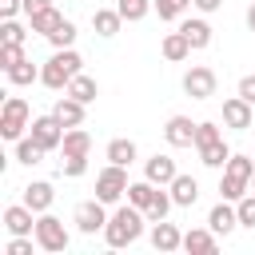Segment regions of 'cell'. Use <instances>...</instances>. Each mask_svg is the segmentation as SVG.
Masks as SVG:
<instances>
[{"instance_id":"27","label":"cell","mask_w":255,"mask_h":255,"mask_svg":"<svg viewBox=\"0 0 255 255\" xmlns=\"http://www.w3.org/2000/svg\"><path fill=\"white\" fill-rule=\"evenodd\" d=\"M48 155V147H40L32 135H20L16 139V163H24V167H32V163H40Z\"/></svg>"},{"instance_id":"3","label":"cell","mask_w":255,"mask_h":255,"mask_svg":"<svg viewBox=\"0 0 255 255\" xmlns=\"http://www.w3.org/2000/svg\"><path fill=\"white\" fill-rule=\"evenodd\" d=\"M195 151H199V163L211 167V171H223L227 159H231V147L223 143V131H219L211 120L195 124Z\"/></svg>"},{"instance_id":"6","label":"cell","mask_w":255,"mask_h":255,"mask_svg":"<svg viewBox=\"0 0 255 255\" xmlns=\"http://www.w3.org/2000/svg\"><path fill=\"white\" fill-rule=\"evenodd\" d=\"M128 167H120V163H108L100 175H96V199H104L108 207L112 203H120L124 195H128Z\"/></svg>"},{"instance_id":"45","label":"cell","mask_w":255,"mask_h":255,"mask_svg":"<svg viewBox=\"0 0 255 255\" xmlns=\"http://www.w3.org/2000/svg\"><path fill=\"white\" fill-rule=\"evenodd\" d=\"M251 191H255V175H251Z\"/></svg>"},{"instance_id":"43","label":"cell","mask_w":255,"mask_h":255,"mask_svg":"<svg viewBox=\"0 0 255 255\" xmlns=\"http://www.w3.org/2000/svg\"><path fill=\"white\" fill-rule=\"evenodd\" d=\"M191 4H195V8L207 16V12H219V4H223V0H191Z\"/></svg>"},{"instance_id":"14","label":"cell","mask_w":255,"mask_h":255,"mask_svg":"<svg viewBox=\"0 0 255 255\" xmlns=\"http://www.w3.org/2000/svg\"><path fill=\"white\" fill-rule=\"evenodd\" d=\"M207 227H211L215 235H231V231L239 227V211H235V203H231V199H219V203L207 211Z\"/></svg>"},{"instance_id":"21","label":"cell","mask_w":255,"mask_h":255,"mask_svg":"<svg viewBox=\"0 0 255 255\" xmlns=\"http://www.w3.org/2000/svg\"><path fill=\"white\" fill-rule=\"evenodd\" d=\"M120 24H124L120 8H96V12H92V28H96V36H104V40H112V36L120 32Z\"/></svg>"},{"instance_id":"26","label":"cell","mask_w":255,"mask_h":255,"mask_svg":"<svg viewBox=\"0 0 255 255\" xmlns=\"http://www.w3.org/2000/svg\"><path fill=\"white\" fill-rule=\"evenodd\" d=\"M64 92H68V96H76L80 104H92V100L100 96V84H96L92 76H84V72H80V76H72V84H68Z\"/></svg>"},{"instance_id":"20","label":"cell","mask_w":255,"mask_h":255,"mask_svg":"<svg viewBox=\"0 0 255 255\" xmlns=\"http://www.w3.org/2000/svg\"><path fill=\"white\" fill-rule=\"evenodd\" d=\"M159 52H163V60H167V64H183L195 48H191V40H187L183 32H167V36H163V44H159Z\"/></svg>"},{"instance_id":"9","label":"cell","mask_w":255,"mask_h":255,"mask_svg":"<svg viewBox=\"0 0 255 255\" xmlns=\"http://www.w3.org/2000/svg\"><path fill=\"white\" fill-rule=\"evenodd\" d=\"M64 131H68V128H64L52 112H48V116H36V120L28 124V135H32L40 147H48V151H56V147L64 143Z\"/></svg>"},{"instance_id":"29","label":"cell","mask_w":255,"mask_h":255,"mask_svg":"<svg viewBox=\"0 0 255 255\" xmlns=\"http://www.w3.org/2000/svg\"><path fill=\"white\" fill-rule=\"evenodd\" d=\"M247 191H251V179H235V175H227V171H223V179H219V199L239 203Z\"/></svg>"},{"instance_id":"33","label":"cell","mask_w":255,"mask_h":255,"mask_svg":"<svg viewBox=\"0 0 255 255\" xmlns=\"http://www.w3.org/2000/svg\"><path fill=\"white\" fill-rule=\"evenodd\" d=\"M223 171L235 175V179H251V175H255V155H239V151H231V159H227Z\"/></svg>"},{"instance_id":"13","label":"cell","mask_w":255,"mask_h":255,"mask_svg":"<svg viewBox=\"0 0 255 255\" xmlns=\"http://www.w3.org/2000/svg\"><path fill=\"white\" fill-rule=\"evenodd\" d=\"M175 175H179V167H175L171 155H159V151H155L151 159H143V179H151L155 187H167Z\"/></svg>"},{"instance_id":"18","label":"cell","mask_w":255,"mask_h":255,"mask_svg":"<svg viewBox=\"0 0 255 255\" xmlns=\"http://www.w3.org/2000/svg\"><path fill=\"white\" fill-rule=\"evenodd\" d=\"M84 112H88V104H80V100L68 96V92H64V100H56V108H52V116H56L64 128H80V124H84Z\"/></svg>"},{"instance_id":"22","label":"cell","mask_w":255,"mask_h":255,"mask_svg":"<svg viewBox=\"0 0 255 255\" xmlns=\"http://www.w3.org/2000/svg\"><path fill=\"white\" fill-rule=\"evenodd\" d=\"M104 155H108V163H120V167H131L135 163V155H139V147H135V139H112L108 147H104Z\"/></svg>"},{"instance_id":"1","label":"cell","mask_w":255,"mask_h":255,"mask_svg":"<svg viewBox=\"0 0 255 255\" xmlns=\"http://www.w3.org/2000/svg\"><path fill=\"white\" fill-rule=\"evenodd\" d=\"M143 223H147V215H143L135 203H120V207L108 215L104 243H108V247H131V243H139V235H143Z\"/></svg>"},{"instance_id":"32","label":"cell","mask_w":255,"mask_h":255,"mask_svg":"<svg viewBox=\"0 0 255 255\" xmlns=\"http://www.w3.org/2000/svg\"><path fill=\"white\" fill-rule=\"evenodd\" d=\"M40 80V68L32 64V60H20L16 68H8V84H16V88H24V84H36Z\"/></svg>"},{"instance_id":"24","label":"cell","mask_w":255,"mask_h":255,"mask_svg":"<svg viewBox=\"0 0 255 255\" xmlns=\"http://www.w3.org/2000/svg\"><path fill=\"white\" fill-rule=\"evenodd\" d=\"M60 151H64V155H92V135H88L84 128H68Z\"/></svg>"},{"instance_id":"35","label":"cell","mask_w":255,"mask_h":255,"mask_svg":"<svg viewBox=\"0 0 255 255\" xmlns=\"http://www.w3.org/2000/svg\"><path fill=\"white\" fill-rule=\"evenodd\" d=\"M48 44H52V48H72V44H76V24H72V20H64V24L48 36Z\"/></svg>"},{"instance_id":"5","label":"cell","mask_w":255,"mask_h":255,"mask_svg":"<svg viewBox=\"0 0 255 255\" xmlns=\"http://www.w3.org/2000/svg\"><path fill=\"white\" fill-rule=\"evenodd\" d=\"M28 124H32V108H28V100H24V96H8L4 108H0V135H4L8 143H16V139L24 135Z\"/></svg>"},{"instance_id":"17","label":"cell","mask_w":255,"mask_h":255,"mask_svg":"<svg viewBox=\"0 0 255 255\" xmlns=\"http://www.w3.org/2000/svg\"><path fill=\"white\" fill-rule=\"evenodd\" d=\"M167 191H171V199H175V207H195V199H199V179L195 175H175L171 183H167Z\"/></svg>"},{"instance_id":"2","label":"cell","mask_w":255,"mask_h":255,"mask_svg":"<svg viewBox=\"0 0 255 255\" xmlns=\"http://www.w3.org/2000/svg\"><path fill=\"white\" fill-rule=\"evenodd\" d=\"M80 72H84V56L76 48H56L48 56V64L40 68V84L52 88V92H64L72 84V76H80Z\"/></svg>"},{"instance_id":"36","label":"cell","mask_w":255,"mask_h":255,"mask_svg":"<svg viewBox=\"0 0 255 255\" xmlns=\"http://www.w3.org/2000/svg\"><path fill=\"white\" fill-rule=\"evenodd\" d=\"M235 211H239V227H251V231H255V191H247V195L235 203Z\"/></svg>"},{"instance_id":"7","label":"cell","mask_w":255,"mask_h":255,"mask_svg":"<svg viewBox=\"0 0 255 255\" xmlns=\"http://www.w3.org/2000/svg\"><path fill=\"white\" fill-rule=\"evenodd\" d=\"M72 223H76L80 235H96V231H104V227H108V203H104V199H84V203H76Z\"/></svg>"},{"instance_id":"8","label":"cell","mask_w":255,"mask_h":255,"mask_svg":"<svg viewBox=\"0 0 255 255\" xmlns=\"http://www.w3.org/2000/svg\"><path fill=\"white\" fill-rule=\"evenodd\" d=\"M215 84H219V76H215V68H207V64H195V68H187V76H183V92H187L191 100H211V96H215Z\"/></svg>"},{"instance_id":"23","label":"cell","mask_w":255,"mask_h":255,"mask_svg":"<svg viewBox=\"0 0 255 255\" xmlns=\"http://www.w3.org/2000/svg\"><path fill=\"white\" fill-rule=\"evenodd\" d=\"M60 24H64V12H60L56 4H52V8H44V12H36V16H28V28H32V32H40L44 40H48Z\"/></svg>"},{"instance_id":"12","label":"cell","mask_w":255,"mask_h":255,"mask_svg":"<svg viewBox=\"0 0 255 255\" xmlns=\"http://www.w3.org/2000/svg\"><path fill=\"white\" fill-rule=\"evenodd\" d=\"M163 139L171 147H195V124H191V116H167Z\"/></svg>"},{"instance_id":"10","label":"cell","mask_w":255,"mask_h":255,"mask_svg":"<svg viewBox=\"0 0 255 255\" xmlns=\"http://www.w3.org/2000/svg\"><path fill=\"white\" fill-rule=\"evenodd\" d=\"M223 124H227L231 131H247V128L255 124V104H247L239 92L227 96V100H223Z\"/></svg>"},{"instance_id":"34","label":"cell","mask_w":255,"mask_h":255,"mask_svg":"<svg viewBox=\"0 0 255 255\" xmlns=\"http://www.w3.org/2000/svg\"><path fill=\"white\" fill-rule=\"evenodd\" d=\"M151 4H155V16L159 20H183V12L195 8L191 0H151Z\"/></svg>"},{"instance_id":"28","label":"cell","mask_w":255,"mask_h":255,"mask_svg":"<svg viewBox=\"0 0 255 255\" xmlns=\"http://www.w3.org/2000/svg\"><path fill=\"white\" fill-rule=\"evenodd\" d=\"M155 191H159V187H155L151 179H135V183H128V203H135L139 211H147L151 199H155Z\"/></svg>"},{"instance_id":"39","label":"cell","mask_w":255,"mask_h":255,"mask_svg":"<svg viewBox=\"0 0 255 255\" xmlns=\"http://www.w3.org/2000/svg\"><path fill=\"white\" fill-rule=\"evenodd\" d=\"M24 24H16V20H4L0 24V44H24Z\"/></svg>"},{"instance_id":"38","label":"cell","mask_w":255,"mask_h":255,"mask_svg":"<svg viewBox=\"0 0 255 255\" xmlns=\"http://www.w3.org/2000/svg\"><path fill=\"white\" fill-rule=\"evenodd\" d=\"M60 171H64L68 179H80V175L88 171V155H64V159H60Z\"/></svg>"},{"instance_id":"40","label":"cell","mask_w":255,"mask_h":255,"mask_svg":"<svg viewBox=\"0 0 255 255\" xmlns=\"http://www.w3.org/2000/svg\"><path fill=\"white\" fill-rule=\"evenodd\" d=\"M16 12H24V0H0V20H16Z\"/></svg>"},{"instance_id":"30","label":"cell","mask_w":255,"mask_h":255,"mask_svg":"<svg viewBox=\"0 0 255 255\" xmlns=\"http://www.w3.org/2000/svg\"><path fill=\"white\" fill-rule=\"evenodd\" d=\"M171 207H175L171 191H167V187H159V191H155V199H151V207H147L143 215H147V223H159V219H167V211H171Z\"/></svg>"},{"instance_id":"15","label":"cell","mask_w":255,"mask_h":255,"mask_svg":"<svg viewBox=\"0 0 255 255\" xmlns=\"http://www.w3.org/2000/svg\"><path fill=\"white\" fill-rule=\"evenodd\" d=\"M151 247H155V251H163V255H171V251H179V247H183V231H179L175 223L159 219V223H151Z\"/></svg>"},{"instance_id":"37","label":"cell","mask_w":255,"mask_h":255,"mask_svg":"<svg viewBox=\"0 0 255 255\" xmlns=\"http://www.w3.org/2000/svg\"><path fill=\"white\" fill-rule=\"evenodd\" d=\"M20 60H28V56H24V44H0V68H4V72L16 68Z\"/></svg>"},{"instance_id":"41","label":"cell","mask_w":255,"mask_h":255,"mask_svg":"<svg viewBox=\"0 0 255 255\" xmlns=\"http://www.w3.org/2000/svg\"><path fill=\"white\" fill-rule=\"evenodd\" d=\"M239 96H243L247 104H255V76H243V80H239Z\"/></svg>"},{"instance_id":"19","label":"cell","mask_w":255,"mask_h":255,"mask_svg":"<svg viewBox=\"0 0 255 255\" xmlns=\"http://www.w3.org/2000/svg\"><path fill=\"white\" fill-rule=\"evenodd\" d=\"M219 247V235L211 231V227H191V231H183V251H195V255H211Z\"/></svg>"},{"instance_id":"4","label":"cell","mask_w":255,"mask_h":255,"mask_svg":"<svg viewBox=\"0 0 255 255\" xmlns=\"http://www.w3.org/2000/svg\"><path fill=\"white\" fill-rule=\"evenodd\" d=\"M36 247L40 251H48V255H60V251H68V243H72V231L64 227V219H56L52 211H40L36 215Z\"/></svg>"},{"instance_id":"44","label":"cell","mask_w":255,"mask_h":255,"mask_svg":"<svg viewBox=\"0 0 255 255\" xmlns=\"http://www.w3.org/2000/svg\"><path fill=\"white\" fill-rule=\"evenodd\" d=\"M247 28H251V32H255V4H251V8H247Z\"/></svg>"},{"instance_id":"42","label":"cell","mask_w":255,"mask_h":255,"mask_svg":"<svg viewBox=\"0 0 255 255\" xmlns=\"http://www.w3.org/2000/svg\"><path fill=\"white\" fill-rule=\"evenodd\" d=\"M44 8H52V0H24V12H28V16H36V12H44Z\"/></svg>"},{"instance_id":"31","label":"cell","mask_w":255,"mask_h":255,"mask_svg":"<svg viewBox=\"0 0 255 255\" xmlns=\"http://www.w3.org/2000/svg\"><path fill=\"white\" fill-rule=\"evenodd\" d=\"M116 8H120V16H124L128 24H139L147 12H155V4H151V0H120Z\"/></svg>"},{"instance_id":"16","label":"cell","mask_w":255,"mask_h":255,"mask_svg":"<svg viewBox=\"0 0 255 255\" xmlns=\"http://www.w3.org/2000/svg\"><path fill=\"white\" fill-rule=\"evenodd\" d=\"M24 203L40 215V211H52V203H56V187L48 183V179H32L28 187H24Z\"/></svg>"},{"instance_id":"11","label":"cell","mask_w":255,"mask_h":255,"mask_svg":"<svg viewBox=\"0 0 255 255\" xmlns=\"http://www.w3.org/2000/svg\"><path fill=\"white\" fill-rule=\"evenodd\" d=\"M4 227H8V235H32L36 231V211L20 199V203H12V207H4Z\"/></svg>"},{"instance_id":"25","label":"cell","mask_w":255,"mask_h":255,"mask_svg":"<svg viewBox=\"0 0 255 255\" xmlns=\"http://www.w3.org/2000/svg\"><path fill=\"white\" fill-rule=\"evenodd\" d=\"M179 32L191 40V48H195V52H203V48L211 44V24H207V20H183V24H179Z\"/></svg>"}]
</instances>
